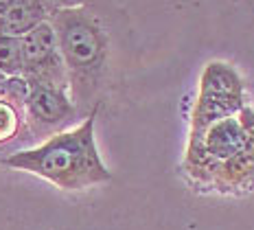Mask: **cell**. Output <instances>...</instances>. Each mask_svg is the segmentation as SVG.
Masks as SVG:
<instances>
[{"instance_id":"6da1fadb","label":"cell","mask_w":254,"mask_h":230,"mask_svg":"<svg viewBox=\"0 0 254 230\" xmlns=\"http://www.w3.org/2000/svg\"><path fill=\"white\" fill-rule=\"evenodd\" d=\"M119 13L112 0H92L51 15L68 71L70 97L81 119L101 108L112 85L119 60Z\"/></svg>"},{"instance_id":"7a4b0ae2","label":"cell","mask_w":254,"mask_h":230,"mask_svg":"<svg viewBox=\"0 0 254 230\" xmlns=\"http://www.w3.org/2000/svg\"><path fill=\"white\" fill-rule=\"evenodd\" d=\"M97 112L77 123L72 130L42 141L35 147L11 152L2 164L15 171L38 175L60 191H86L112 180V171L105 167L94 138Z\"/></svg>"},{"instance_id":"3957f363","label":"cell","mask_w":254,"mask_h":230,"mask_svg":"<svg viewBox=\"0 0 254 230\" xmlns=\"http://www.w3.org/2000/svg\"><path fill=\"white\" fill-rule=\"evenodd\" d=\"M250 149H254V110L246 105L239 114L190 134L182 169L193 186L210 189L215 175Z\"/></svg>"},{"instance_id":"277c9868","label":"cell","mask_w":254,"mask_h":230,"mask_svg":"<svg viewBox=\"0 0 254 230\" xmlns=\"http://www.w3.org/2000/svg\"><path fill=\"white\" fill-rule=\"evenodd\" d=\"M77 119H81V114L70 97V90L53 88V85H29L26 125H29L31 138L49 141L57 134L72 130Z\"/></svg>"},{"instance_id":"5b68a950","label":"cell","mask_w":254,"mask_h":230,"mask_svg":"<svg viewBox=\"0 0 254 230\" xmlns=\"http://www.w3.org/2000/svg\"><path fill=\"white\" fill-rule=\"evenodd\" d=\"M24 44V71L26 85H53L70 90L68 71L64 64L57 35L51 22L40 24L35 31L22 37Z\"/></svg>"},{"instance_id":"8992f818","label":"cell","mask_w":254,"mask_h":230,"mask_svg":"<svg viewBox=\"0 0 254 230\" xmlns=\"http://www.w3.org/2000/svg\"><path fill=\"white\" fill-rule=\"evenodd\" d=\"M26 92L29 85L22 77H11L0 85V149L31 138L26 125Z\"/></svg>"},{"instance_id":"52a82bcc","label":"cell","mask_w":254,"mask_h":230,"mask_svg":"<svg viewBox=\"0 0 254 230\" xmlns=\"http://www.w3.org/2000/svg\"><path fill=\"white\" fill-rule=\"evenodd\" d=\"M55 13L44 0H15V4L4 15H0V35L24 37L40 24L51 22Z\"/></svg>"},{"instance_id":"ba28073f","label":"cell","mask_w":254,"mask_h":230,"mask_svg":"<svg viewBox=\"0 0 254 230\" xmlns=\"http://www.w3.org/2000/svg\"><path fill=\"white\" fill-rule=\"evenodd\" d=\"M246 97H228V94H202L197 92L190 114V134H199L217 121L235 116L246 108Z\"/></svg>"},{"instance_id":"9c48e42d","label":"cell","mask_w":254,"mask_h":230,"mask_svg":"<svg viewBox=\"0 0 254 230\" xmlns=\"http://www.w3.org/2000/svg\"><path fill=\"white\" fill-rule=\"evenodd\" d=\"M202 94H228V97H246V88L235 71V66L226 62H208L199 75V90Z\"/></svg>"},{"instance_id":"30bf717a","label":"cell","mask_w":254,"mask_h":230,"mask_svg":"<svg viewBox=\"0 0 254 230\" xmlns=\"http://www.w3.org/2000/svg\"><path fill=\"white\" fill-rule=\"evenodd\" d=\"M24 71V44L22 37L0 35V73L7 79L22 77Z\"/></svg>"},{"instance_id":"8fae6325","label":"cell","mask_w":254,"mask_h":230,"mask_svg":"<svg viewBox=\"0 0 254 230\" xmlns=\"http://www.w3.org/2000/svg\"><path fill=\"white\" fill-rule=\"evenodd\" d=\"M53 11H62V9H72V7H83V4L92 2V0H44Z\"/></svg>"},{"instance_id":"7c38bea8","label":"cell","mask_w":254,"mask_h":230,"mask_svg":"<svg viewBox=\"0 0 254 230\" xmlns=\"http://www.w3.org/2000/svg\"><path fill=\"white\" fill-rule=\"evenodd\" d=\"M15 4V0H0V15H4Z\"/></svg>"},{"instance_id":"4fadbf2b","label":"cell","mask_w":254,"mask_h":230,"mask_svg":"<svg viewBox=\"0 0 254 230\" xmlns=\"http://www.w3.org/2000/svg\"><path fill=\"white\" fill-rule=\"evenodd\" d=\"M4 81H7V77H4V75H2V73H0V85H2Z\"/></svg>"}]
</instances>
